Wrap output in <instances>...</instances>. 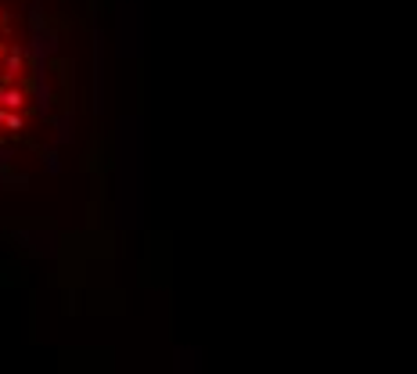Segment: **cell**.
Returning <instances> with one entry per match:
<instances>
[{"instance_id":"1","label":"cell","mask_w":417,"mask_h":374,"mask_svg":"<svg viewBox=\"0 0 417 374\" xmlns=\"http://www.w3.org/2000/svg\"><path fill=\"white\" fill-rule=\"evenodd\" d=\"M25 14L18 11L14 0H0V108L22 104L18 79L33 65V51L25 40Z\"/></svg>"}]
</instances>
